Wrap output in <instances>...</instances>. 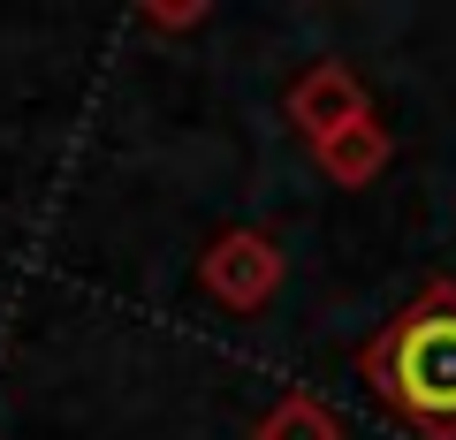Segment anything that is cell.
<instances>
[{
  "mask_svg": "<svg viewBox=\"0 0 456 440\" xmlns=\"http://www.w3.org/2000/svg\"><path fill=\"white\" fill-rule=\"evenodd\" d=\"M373 380L411 418L456 425V296L449 289H434L419 311H403L388 326V342L373 349Z\"/></svg>",
  "mask_w": 456,
  "mask_h": 440,
  "instance_id": "obj_1",
  "label": "cell"
}]
</instances>
